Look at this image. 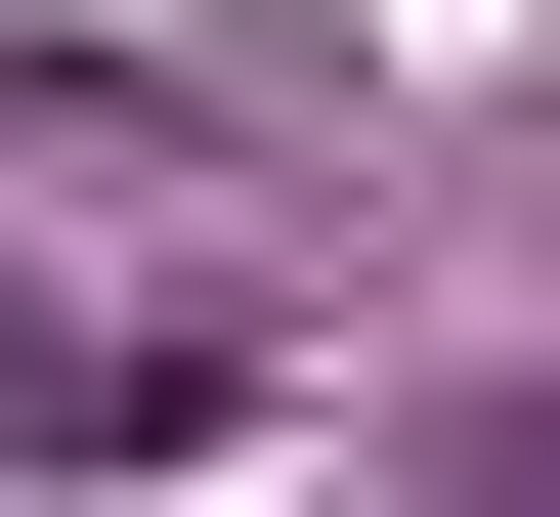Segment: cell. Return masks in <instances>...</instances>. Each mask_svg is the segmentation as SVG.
Here are the masks:
<instances>
[]
</instances>
